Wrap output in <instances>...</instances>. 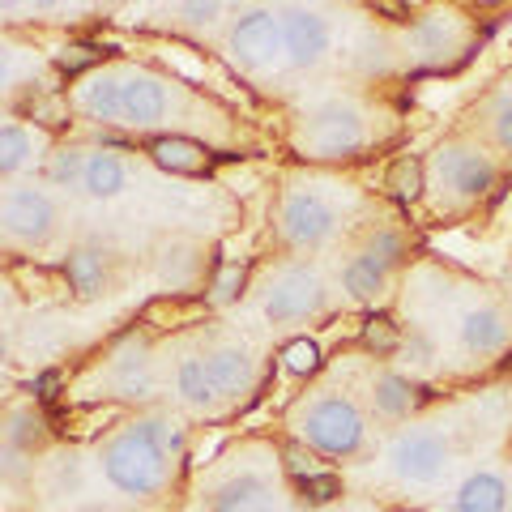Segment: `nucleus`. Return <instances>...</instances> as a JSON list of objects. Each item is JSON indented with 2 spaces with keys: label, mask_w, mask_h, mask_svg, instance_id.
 <instances>
[{
  "label": "nucleus",
  "mask_w": 512,
  "mask_h": 512,
  "mask_svg": "<svg viewBox=\"0 0 512 512\" xmlns=\"http://www.w3.org/2000/svg\"><path fill=\"white\" fill-rule=\"evenodd\" d=\"M99 461H103L107 483L124 495H133V500H154V495H163L171 483V457L137 423L116 431V436L103 444Z\"/></svg>",
  "instance_id": "nucleus-1"
},
{
  "label": "nucleus",
  "mask_w": 512,
  "mask_h": 512,
  "mask_svg": "<svg viewBox=\"0 0 512 512\" xmlns=\"http://www.w3.org/2000/svg\"><path fill=\"white\" fill-rule=\"evenodd\" d=\"M367 146V120L350 99L316 103L295 128V150L316 163H342Z\"/></svg>",
  "instance_id": "nucleus-2"
},
{
  "label": "nucleus",
  "mask_w": 512,
  "mask_h": 512,
  "mask_svg": "<svg viewBox=\"0 0 512 512\" xmlns=\"http://www.w3.org/2000/svg\"><path fill=\"white\" fill-rule=\"evenodd\" d=\"M295 427L308 448L329 457H355L367 444V423L359 406L342 393H320L312 402H303L295 414Z\"/></svg>",
  "instance_id": "nucleus-3"
},
{
  "label": "nucleus",
  "mask_w": 512,
  "mask_h": 512,
  "mask_svg": "<svg viewBox=\"0 0 512 512\" xmlns=\"http://www.w3.org/2000/svg\"><path fill=\"white\" fill-rule=\"evenodd\" d=\"M56 222H60V210L52 192H43L35 184H9L5 197H0V227H5V239H13V244H26V248L52 244Z\"/></svg>",
  "instance_id": "nucleus-4"
},
{
  "label": "nucleus",
  "mask_w": 512,
  "mask_h": 512,
  "mask_svg": "<svg viewBox=\"0 0 512 512\" xmlns=\"http://www.w3.org/2000/svg\"><path fill=\"white\" fill-rule=\"evenodd\" d=\"M431 171H436V184L448 201L457 205H470L478 197H487L495 188V163L491 154H483L470 141H453V146H440L436 158H431Z\"/></svg>",
  "instance_id": "nucleus-5"
},
{
  "label": "nucleus",
  "mask_w": 512,
  "mask_h": 512,
  "mask_svg": "<svg viewBox=\"0 0 512 512\" xmlns=\"http://www.w3.org/2000/svg\"><path fill=\"white\" fill-rule=\"evenodd\" d=\"M448 466H453V448H448L440 431L410 427L389 444V470L410 487H436L448 474Z\"/></svg>",
  "instance_id": "nucleus-6"
},
{
  "label": "nucleus",
  "mask_w": 512,
  "mask_h": 512,
  "mask_svg": "<svg viewBox=\"0 0 512 512\" xmlns=\"http://www.w3.org/2000/svg\"><path fill=\"white\" fill-rule=\"evenodd\" d=\"M342 218L333 210V201H325L320 192L312 188H295L282 197V210H278V231L282 239L291 244L295 252H312V248H325L333 235H338Z\"/></svg>",
  "instance_id": "nucleus-7"
},
{
  "label": "nucleus",
  "mask_w": 512,
  "mask_h": 512,
  "mask_svg": "<svg viewBox=\"0 0 512 512\" xmlns=\"http://www.w3.org/2000/svg\"><path fill=\"white\" fill-rule=\"evenodd\" d=\"M261 312L269 325H299V320L325 312V282L316 278L312 265H286L282 274L269 282Z\"/></svg>",
  "instance_id": "nucleus-8"
},
{
  "label": "nucleus",
  "mask_w": 512,
  "mask_h": 512,
  "mask_svg": "<svg viewBox=\"0 0 512 512\" xmlns=\"http://www.w3.org/2000/svg\"><path fill=\"white\" fill-rule=\"evenodd\" d=\"M227 52L244 73H261L269 69L278 56H286V35H282V13L274 9H252L244 13L231 35H227Z\"/></svg>",
  "instance_id": "nucleus-9"
},
{
  "label": "nucleus",
  "mask_w": 512,
  "mask_h": 512,
  "mask_svg": "<svg viewBox=\"0 0 512 512\" xmlns=\"http://www.w3.org/2000/svg\"><path fill=\"white\" fill-rule=\"evenodd\" d=\"M175 90L167 77L150 69H128L124 73V124L128 128H154L158 120L171 116Z\"/></svg>",
  "instance_id": "nucleus-10"
},
{
  "label": "nucleus",
  "mask_w": 512,
  "mask_h": 512,
  "mask_svg": "<svg viewBox=\"0 0 512 512\" xmlns=\"http://www.w3.org/2000/svg\"><path fill=\"white\" fill-rule=\"evenodd\" d=\"M282 35H286V60H291V69H316L329 56V43H333L325 13H316V9H286Z\"/></svg>",
  "instance_id": "nucleus-11"
},
{
  "label": "nucleus",
  "mask_w": 512,
  "mask_h": 512,
  "mask_svg": "<svg viewBox=\"0 0 512 512\" xmlns=\"http://www.w3.org/2000/svg\"><path fill=\"white\" fill-rule=\"evenodd\" d=\"M457 342L474 359L500 355V350H508V342H512V316L500 308V303H478V308H470L461 316Z\"/></svg>",
  "instance_id": "nucleus-12"
},
{
  "label": "nucleus",
  "mask_w": 512,
  "mask_h": 512,
  "mask_svg": "<svg viewBox=\"0 0 512 512\" xmlns=\"http://www.w3.org/2000/svg\"><path fill=\"white\" fill-rule=\"evenodd\" d=\"M107 389L120 402H141L154 393V359L141 342H124L107 363Z\"/></svg>",
  "instance_id": "nucleus-13"
},
{
  "label": "nucleus",
  "mask_w": 512,
  "mask_h": 512,
  "mask_svg": "<svg viewBox=\"0 0 512 512\" xmlns=\"http://www.w3.org/2000/svg\"><path fill=\"white\" fill-rule=\"evenodd\" d=\"M210 512H278L274 483L256 470L231 474L227 483H218L210 495Z\"/></svg>",
  "instance_id": "nucleus-14"
},
{
  "label": "nucleus",
  "mask_w": 512,
  "mask_h": 512,
  "mask_svg": "<svg viewBox=\"0 0 512 512\" xmlns=\"http://www.w3.org/2000/svg\"><path fill=\"white\" fill-rule=\"evenodd\" d=\"M73 103L94 124H124V73H90V77H82Z\"/></svg>",
  "instance_id": "nucleus-15"
},
{
  "label": "nucleus",
  "mask_w": 512,
  "mask_h": 512,
  "mask_svg": "<svg viewBox=\"0 0 512 512\" xmlns=\"http://www.w3.org/2000/svg\"><path fill=\"white\" fill-rule=\"evenodd\" d=\"M64 286L77 299H99L111 286V256L94 244H82L64 256Z\"/></svg>",
  "instance_id": "nucleus-16"
},
{
  "label": "nucleus",
  "mask_w": 512,
  "mask_h": 512,
  "mask_svg": "<svg viewBox=\"0 0 512 512\" xmlns=\"http://www.w3.org/2000/svg\"><path fill=\"white\" fill-rule=\"evenodd\" d=\"M205 367H210V376L218 384V397H244L256 384V359L239 342L214 346L210 355H205Z\"/></svg>",
  "instance_id": "nucleus-17"
},
{
  "label": "nucleus",
  "mask_w": 512,
  "mask_h": 512,
  "mask_svg": "<svg viewBox=\"0 0 512 512\" xmlns=\"http://www.w3.org/2000/svg\"><path fill=\"white\" fill-rule=\"evenodd\" d=\"M150 158H154V167H163L171 175H210V167H214V150L192 137H180V133L154 137Z\"/></svg>",
  "instance_id": "nucleus-18"
},
{
  "label": "nucleus",
  "mask_w": 512,
  "mask_h": 512,
  "mask_svg": "<svg viewBox=\"0 0 512 512\" xmlns=\"http://www.w3.org/2000/svg\"><path fill=\"white\" fill-rule=\"evenodd\" d=\"M427 402V393H423V384H414L410 376L402 372H376L372 376V406L380 419H410L414 410H419Z\"/></svg>",
  "instance_id": "nucleus-19"
},
{
  "label": "nucleus",
  "mask_w": 512,
  "mask_h": 512,
  "mask_svg": "<svg viewBox=\"0 0 512 512\" xmlns=\"http://www.w3.org/2000/svg\"><path fill=\"white\" fill-rule=\"evenodd\" d=\"M457 43H461V26L453 13L431 9L423 18H414V26H410V47L423 60H444L448 52H457Z\"/></svg>",
  "instance_id": "nucleus-20"
},
{
  "label": "nucleus",
  "mask_w": 512,
  "mask_h": 512,
  "mask_svg": "<svg viewBox=\"0 0 512 512\" xmlns=\"http://www.w3.org/2000/svg\"><path fill=\"white\" fill-rule=\"evenodd\" d=\"M508 504H512V491L504 483V474L495 470H474L453 495L457 512H508Z\"/></svg>",
  "instance_id": "nucleus-21"
},
{
  "label": "nucleus",
  "mask_w": 512,
  "mask_h": 512,
  "mask_svg": "<svg viewBox=\"0 0 512 512\" xmlns=\"http://www.w3.org/2000/svg\"><path fill=\"white\" fill-rule=\"evenodd\" d=\"M158 282L167 286V295H184V291H192L197 286V278H201V248L197 244H163L158 248Z\"/></svg>",
  "instance_id": "nucleus-22"
},
{
  "label": "nucleus",
  "mask_w": 512,
  "mask_h": 512,
  "mask_svg": "<svg viewBox=\"0 0 512 512\" xmlns=\"http://www.w3.org/2000/svg\"><path fill=\"white\" fill-rule=\"evenodd\" d=\"M124 188H128V163L111 150H94L86 163V175H82V192L94 201H111V197H120Z\"/></svg>",
  "instance_id": "nucleus-23"
},
{
  "label": "nucleus",
  "mask_w": 512,
  "mask_h": 512,
  "mask_svg": "<svg viewBox=\"0 0 512 512\" xmlns=\"http://www.w3.org/2000/svg\"><path fill=\"white\" fill-rule=\"evenodd\" d=\"M175 393H180V402L192 406V410L218 406V384H214L210 367H205L201 355H184L180 359V367H175Z\"/></svg>",
  "instance_id": "nucleus-24"
},
{
  "label": "nucleus",
  "mask_w": 512,
  "mask_h": 512,
  "mask_svg": "<svg viewBox=\"0 0 512 512\" xmlns=\"http://www.w3.org/2000/svg\"><path fill=\"white\" fill-rule=\"evenodd\" d=\"M47 444V419L35 406H13L5 414V448L22 457H35V448Z\"/></svg>",
  "instance_id": "nucleus-25"
},
{
  "label": "nucleus",
  "mask_w": 512,
  "mask_h": 512,
  "mask_svg": "<svg viewBox=\"0 0 512 512\" xmlns=\"http://www.w3.org/2000/svg\"><path fill=\"white\" fill-rule=\"evenodd\" d=\"M384 286H389V269H380L372 256H363L355 252L350 261L342 265V291L350 299H359V303H372L384 295Z\"/></svg>",
  "instance_id": "nucleus-26"
},
{
  "label": "nucleus",
  "mask_w": 512,
  "mask_h": 512,
  "mask_svg": "<svg viewBox=\"0 0 512 512\" xmlns=\"http://www.w3.org/2000/svg\"><path fill=\"white\" fill-rule=\"evenodd\" d=\"M30 158H35V133H30L26 124L9 120L5 128H0V171L18 175Z\"/></svg>",
  "instance_id": "nucleus-27"
},
{
  "label": "nucleus",
  "mask_w": 512,
  "mask_h": 512,
  "mask_svg": "<svg viewBox=\"0 0 512 512\" xmlns=\"http://www.w3.org/2000/svg\"><path fill=\"white\" fill-rule=\"evenodd\" d=\"M201 308L197 303H188L184 295H163V299H154L141 308V325H154V329H180L188 325V320H197Z\"/></svg>",
  "instance_id": "nucleus-28"
},
{
  "label": "nucleus",
  "mask_w": 512,
  "mask_h": 512,
  "mask_svg": "<svg viewBox=\"0 0 512 512\" xmlns=\"http://www.w3.org/2000/svg\"><path fill=\"white\" fill-rule=\"evenodd\" d=\"M402 329L393 325L389 316H367L363 320V329H359V346L367 350V355H376V359H389L402 350Z\"/></svg>",
  "instance_id": "nucleus-29"
},
{
  "label": "nucleus",
  "mask_w": 512,
  "mask_h": 512,
  "mask_svg": "<svg viewBox=\"0 0 512 512\" xmlns=\"http://www.w3.org/2000/svg\"><path fill=\"white\" fill-rule=\"evenodd\" d=\"M86 163H90V150L82 146H60L52 158H47V184H56V188H73V184H82V175H86Z\"/></svg>",
  "instance_id": "nucleus-30"
},
{
  "label": "nucleus",
  "mask_w": 512,
  "mask_h": 512,
  "mask_svg": "<svg viewBox=\"0 0 512 512\" xmlns=\"http://www.w3.org/2000/svg\"><path fill=\"white\" fill-rule=\"evenodd\" d=\"M389 188H393L406 205L423 201V188H427V163H423V158H414V154L397 158V163H393V175H389Z\"/></svg>",
  "instance_id": "nucleus-31"
},
{
  "label": "nucleus",
  "mask_w": 512,
  "mask_h": 512,
  "mask_svg": "<svg viewBox=\"0 0 512 512\" xmlns=\"http://www.w3.org/2000/svg\"><path fill=\"white\" fill-rule=\"evenodd\" d=\"M137 427L146 431V436L163 448V453L175 461V457H184V444H188V431L180 419H171V414H150V419H137Z\"/></svg>",
  "instance_id": "nucleus-32"
},
{
  "label": "nucleus",
  "mask_w": 512,
  "mask_h": 512,
  "mask_svg": "<svg viewBox=\"0 0 512 512\" xmlns=\"http://www.w3.org/2000/svg\"><path fill=\"white\" fill-rule=\"evenodd\" d=\"M363 256H372V261L380 265V269H393L406 261V239H402V231H389V227H380V231H372L363 239V248H359Z\"/></svg>",
  "instance_id": "nucleus-33"
},
{
  "label": "nucleus",
  "mask_w": 512,
  "mask_h": 512,
  "mask_svg": "<svg viewBox=\"0 0 512 512\" xmlns=\"http://www.w3.org/2000/svg\"><path fill=\"white\" fill-rule=\"evenodd\" d=\"M244 286H248V265H218V274L210 282V303L214 308H227V303H235L239 295H244Z\"/></svg>",
  "instance_id": "nucleus-34"
},
{
  "label": "nucleus",
  "mask_w": 512,
  "mask_h": 512,
  "mask_svg": "<svg viewBox=\"0 0 512 512\" xmlns=\"http://www.w3.org/2000/svg\"><path fill=\"white\" fill-rule=\"evenodd\" d=\"M295 491H299V500H303V504L325 508V504H333V500L342 495V478L333 474V470H320V474H312V478H299Z\"/></svg>",
  "instance_id": "nucleus-35"
},
{
  "label": "nucleus",
  "mask_w": 512,
  "mask_h": 512,
  "mask_svg": "<svg viewBox=\"0 0 512 512\" xmlns=\"http://www.w3.org/2000/svg\"><path fill=\"white\" fill-rule=\"evenodd\" d=\"M47 495H82V461L73 453L47 466Z\"/></svg>",
  "instance_id": "nucleus-36"
},
{
  "label": "nucleus",
  "mask_w": 512,
  "mask_h": 512,
  "mask_svg": "<svg viewBox=\"0 0 512 512\" xmlns=\"http://www.w3.org/2000/svg\"><path fill=\"white\" fill-rule=\"evenodd\" d=\"M282 367L291 376H312L320 372V346L312 338H291L282 346Z\"/></svg>",
  "instance_id": "nucleus-37"
},
{
  "label": "nucleus",
  "mask_w": 512,
  "mask_h": 512,
  "mask_svg": "<svg viewBox=\"0 0 512 512\" xmlns=\"http://www.w3.org/2000/svg\"><path fill=\"white\" fill-rule=\"evenodd\" d=\"M26 116L43 124V128H64L69 124V103L60 99V94H30V107H26Z\"/></svg>",
  "instance_id": "nucleus-38"
},
{
  "label": "nucleus",
  "mask_w": 512,
  "mask_h": 512,
  "mask_svg": "<svg viewBox=\"0 0 512 512\" xmlns=\"http://www.w3.org/2000/svg\"><path fill=\"white\" fill-rule=\"evenodd\" d=\"M487 124H491L495 146H500L504 154H512V90H504V94H495V99H491Z\"/></svg>",
  "instance_id": "nucleus-39"
},
{
  "label": "nucleus",
  "mask_w": 512,
  "mask_h": 512,
  "mask_svg": "<svg viewBox=\"0 0 512 512\" xmlns=\"http://www.w3.org/2000/svg\"><path fill=\"white\" fill-rule=\"evenodd\" d=\"M99 64V47H90V43H69V47H60L56 52V73H69V77H90V69Z\"/></svg>",
  "instance_id": "nucleus-40"
},
{
  "label": "nucleus",
  "mask_w": 512,
  "mask_h": 512,
  "mask_svg": "<svg viewBox=\"0 0 512 512\" xmlns=\"http://www.w3.org/2000/svg\"><path fill=\"white\" fill-rule=\"evenodd\" d=\"M282 466H286V474H291L295 483H299V478H312V474H320L316 457H312L303 444H286V448H282Z\"/></svg>",
  "instance_id": "nucleus-41"
},
{
  "label": "nucleus",
  "mask_w": 512,
  "mask_h": 512,
  "mask_svg": "<svg viewBox=\"0 0 512 512\" xmlns=\"http://www.w3.org/2000/svg\"><path fill=\"white\" fill-rule=\"evenodd\" d=\"M9 274H13V278H26V291L35 295V299H60V295H56L60 286H56L52 278H47L43 269H35V265H13Z\"/></svg>",
  "instance_id": "nucleus-42"
},
{
  "label": "nucleus",
  "mask_w": 512,
  "mask_h": 512,
  "mask_svg": "<svg viewBox=\"0 0 512 512\" xmlns=\"http://www.w3.org/2000/svg\"><path fill=\"white\" fill-rule=\"evenodd\" d=\"M175 13H180L188 26H214L222 18V5H180Z\"/></svg>",
  "instance_id": "nucleus-43"
},
{
  "label": "nucleus",
  "mask_w": 512,
  "mask_h": 512,
  "mask_svg": "<svg viewBox=\"0 0 512 512\" xmlns=\"http://www.w3.org/2000/svg\"><path fill=\"white\" fill-rule=\"evenodd\" d=\"M372 13H380V18H389V22L414 26V9L410 5H389V0H380V5H372Z\"/></svg>",
  "instance_id": "nucleus-44"
},
{
  "label": "nucleus",
  "mask_w": 512,
  "mask_h": 512,
  "mask_svg": "<svg viewBox=\"0 0 512 512\" xmlns=\"http://www.w3.org/2000/svg\"><path fill=\"white\" fill-rule=\"evenodd\" d=\"M56 384H60V376H56V372L39 376V384H35V389H39V402H52V397H56Z\"/></svg>",
  "instance_id": "nucleus-45"
},
{
  "label": "nucleus",
  "mask_w": 512,
  "mask_h": 512,
  "mask_svg": "<svg viewBox=\"0 0 512 512\" xmlns=\"http://www.w3.org/2000/svg\"><path fill=\"white\" fill-rule=\"evenodd\" d=\"M218 448H222V440H210V444H205V448H201V453H197V457H201V461H210V457L218 453Z\"/></svg>",
  "instance_id": "nucleus-46"
},
{
  "label": "nucleus",
  "mask_w": 512,
  "mask_h": 512,
  "mask_svg": "<svg viewBox=\"0 0 512 512\" xmlns=\"http://www.w3.org/2000/svg\"><path fill=\"white\" fill-rule=\"evenodd\" d=\"M504 453H508V461H512V436H508V448H504Z\"/></svg>",
  "instance_id": "nucleus-47"
},
{
  "label": "nucleus",
  "mask_w": 512,
  "mask_h": 512,
  "mask_svg": "<svg viewBox=\"0 0 512 512\" xmlns=\"http://www.w3.org/2000/svg\"><path fill=\"white\" fill-rule=\"evenodd\" d=\"M86 512H111V508H86Z\"/></svg>",
  "instance_id": "nucleus-48"
},
{
  "label": "nucleus",
  "mask_w": 512,
  "mask_h": 512,
  "mask_svg": "<svg viewBox=\"0 0 512 512\" xmlns=\"http://www.w3.org/2000/svg\"><path fill=\"white\" fill-rule=\"evenodd\" d=\"M453 512H457V508H453Z\"/></svg>",
  "instance_id": "nucleus-49"
}]
</instances>
